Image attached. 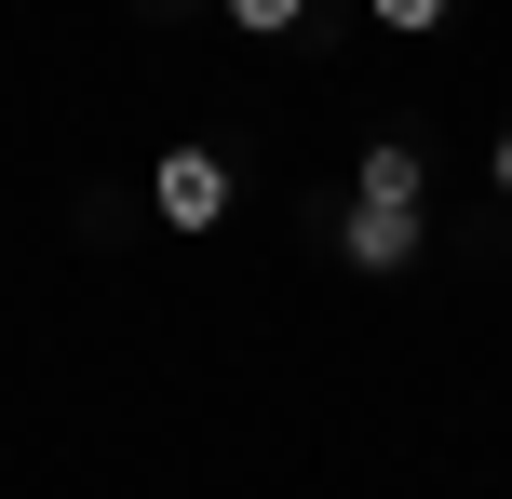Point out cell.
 Here are the masks:
<instances>
[{
  "label": "cell",
  "mask_w": 512,
  "mask_h": 499,
  "mask_svg": "<svg viewBox=\"0 0 512 499\" xmlns=\"http://www.w3.org/2000/svg\"><path fill=\"white\" fill-rule=\"evenodd\" d=\"M230 203H243L230 149H162V162H149V216H162V230L203 243V230H230Z\"/></svg>",
  "instance_id": "6da1fadb"
},
{
  "label": "cell",
  "mask_w": 512,
  "mask_h": 499,
  "mask_svg": "<svg viewBox=\"0 0 512 499\" xmlns=\"http://www.w3.org/2000/svg\"><path fill=\"white\" fill-rule=\"evenodd\" d=\"M432 257V216H391V203H351L337 216V270H364V284H391V270Z\"/></svg>",
  "instance_id": "7a4b0ae2"
},
{
  "label": "cell",
  "mask_w": 512,
  "mask_h": 499,
  "mask_svg": "<svg viewBox=\"0 0 512 499\" xmlns=\"http://www.w3.org/2000/svg\"><path fill=\"white\" fill-rule=\"evenodd\" d=\"M351 203H391V216H418V203H432V162H418V135H364Z\"/></svg>",
  "instance_id": "3957f363"
},
{
  "label": "cell",
  "mask_w": 512,
  "mask_h": 499,
  "mask_svg": "<svg viewBox=\"0 0 512 499\" xmlns=\"http://www.w3.org/2000/svg\"><path fill=\"white\" fill-rule=\"evenodd\" d=\"M216 14H230L243 41H297V27H310V0H216Z\"/></svg>",
  "instance_id": "277c9868"
},
{
  "label": "cell",
  "mask_w": 512,
  "mask_h": 499,
  "mask_svg": "<svg viewBox=\"0 0 512 499\" xmlns=\"http://www.w3.org/2000/svg\"><path fill=\"white\" fill-rule=\"evenodd\" d=\"M364 14H378V27H391V41H432V27H445V14H459V0H364Z\"/></svg>",
  "instance_id": "5b68a950"
},
{
  "label": "cell",
  "mask_w": 512,
  "mask_h": 499,
  "mask_svg": "<svg viewBox=\"0 0 512 499\" xmlns=\"http://www.w3.org/2000/svg\"><path fill=\"white\" fill-rule=\"evenodd\" d=\"M486 189H499V203H512V122H499V149H486Z\"/></svg>",
  "instance_id": "8992f818"
}]
</instances>
